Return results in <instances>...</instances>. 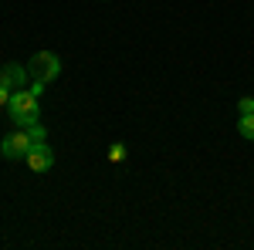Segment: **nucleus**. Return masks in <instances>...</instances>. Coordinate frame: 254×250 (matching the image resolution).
I'll use <instances>...</instances> for the list:
<instances>
[{
  "mask_svg": "<svg viewBox=\"0 0 254 250\" xmlns=\"http://www.w3.org/2000/svg\"><path fill=\"white\" fill-rule=\"evenodd\" d=\"M7 108H10V118H14V125L17 129H27V125H38L41 118V108H38V95L27 88H17V92H10V101H7Z\"/></svg>",
  "mask_w": 254,
  "mask_h": 250,
  "instance_id": "obj_1",
  "label": "nucleus"
},
{
  "mask_svg": "<svg viewBox=\"0 0 254 250\" xmlns=\"http://www.w3.org/2000/svg\"><path fill=\"white\" fill-rule=\"evenodd\" d=\"M27 71L38 78V81L48 85V81H55V78L61 75V58L55 54V51H38L34 58L27 61Z\"/></svg>",
  "mask_w": 254,
  "mask_h": 250,
  "instance_id": "obj_2",
  "label": "nucleus"
},
{
  "mask_svg": "<svg viewBox=\"0 0 254 250\" xmlns=\"http://www.w3.org/2000/svg\"><path fill=\"white\" fill-rule=\"evenodd\" d=\"M34 149V139H31V132L27 129H17V132L3 135V142H0V155L3 159H27V152Z\"/></svg>",
  "mask_w": 254,
  "mask_h": 250,
  "instance_id": "obj_3",
  "label": "nucleus"
},
{
  "mask_svg": "<svg viewBox=\"0 0 254 250\" xmlns=\"http://www.w3.org/2000/svg\"><path fill=\"white\" fill-rule=\"evenodd\" d=\"M27 166H31V173H48V169L55 166V152L41 142V146H34V149L27 152Z\"/></svg>",
  "mask_w": 254,
  "mask_h": 250,
  "instance_id": "obj_4",
  "label": "nucleus"
},
{
  "mask_svg": "<svg viewBox=\"0 0 254 250\" xmlns=\"http://www.w3.org/2000/svg\"><path fill=\"white\" fill-rule=\"evenodd\" d=\"M24 81H27V68L24 64H3L0 68V85H7L10 92L24 88Z\"/></svg>",
  "mask_w": 254,
  "mask_h": 250,
  "instance_id": "obj_5",
  "label": "nucleus"
},
{
  "mask_svg": "<svg viewBox=\"0 0 254 250\" xmlns=\"http://www.w3.org/2000/svg\"><path fill=\"white\" fill-rule=\"evenodd\" d=\"M237 132L254 142V115H241V118H237Z\"/></svg>",
  "mask_w": 254,
  "mask_h": 250,
  "instance_id": "obj_6",
  "label": "nucleus"
},
{
  "mask_svg": "<svg viewBox=\"0 0 254 250\" xmlns=\"http://www.w3.org/2000/svg\"><path fill=\"white\" fill-rule=\"evenodd\" d=\"M27 132H31V139H34V146H41V142H44V139H48V132H44V125H27Z\"/></svg>",
  "mask_w": 254,
  "mask_h": 250,
  "instance_id": "obj_7",
  "label": "nucleus"
},
{
  "mask_svg": "<svg viewBox=\"0 0 254 250\" xmlns=\"http://www.w3.org/2000/svg\"><path fill=\"white\" fill-rule=\"evenodd\" d=\"M109 159H112V162H122V159H126V146H122V142H116V146L109 149Z\"/></svg>",
  "mask_w": 254,
  "mask_h": 250,
  "instance_id": "obj_8",
  "label": "nucleus"
},
{
  "mask_svg": "<svg viewBox=\"0 0 254 250\" xmlns=\"http://www.w3.org/2000/svg\"><path fill=\"white\" fill-rule=\"evenodd\" d=\"M237 108H241V115H254V98H241Z\"/></svg>",
  "mask_w": 254,
  "mask_h": 250,
  "instance_id": "obj_9",
  "label": "nucleus"
},
{
  "mask_svg": "<svg viewBox=\"0 0 254 250\" xmlns=\"http://www.w3.org/2000/svg\"><path fill=\"white\" fill-rule=\"evenodd\" d=\"M7 101H10V88H7V85H0V108H3Z\"/></svg>",
  "mask_w": 254,
  "mask_h": 250,
  "instance_id": "obj_10",
  "label": "nucleus"
}]
</instances>
